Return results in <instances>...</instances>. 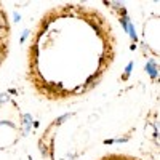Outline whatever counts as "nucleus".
Returning a JSON list of instances; mask_svg holds the SVG:
<instances>
[{"label":"nucleus","instance_id":"nucleus-1","mask_svg":"<svg viewBox=\"0 0 160 160\" xmlns=\"http://www.w3.org/2000/svg\"><path fill=\"white\" fill-rule=\"evenodd\" d=\"M117 35L90 5L61 3L40 18L28 48V82L48 101L93 90L115 59Z\"/></svg>","mask_w":160,"mask_h":160},{"label":"nucleus","instance_id":"nucleus-2","mask_svg":"<svg viewBox=\"0 0 160 160\" xmlns=\"http://www.w3.org/2000/svg\"><path fill=\"white\" fill-rule=\"evenodd\" d=\"M98 160H142V158L135 157V155H127V154H109V155H104Z\"/></svg>","mask_w":160,"mask_h":160}]
</instances>
